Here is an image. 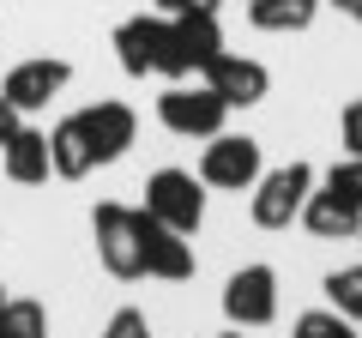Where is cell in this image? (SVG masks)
Masks as SVG:
<instances>
[{"label": "cell", "mask_w": 362, "mask_h": 338, "mask_svg": "<svg viewBox=\"0 0 362 338\" xmlns=\"http://www.w3.org/2000/svg\"><path fill=\"white\" fill-rule=\"evenodd\" d=\"M90 235H97V260H103L109 278H121V284L145 278V230H139V211L133 206L103 199L90 211Z\"/></svg>", "instance_id": "1"}, {"label": "cell", "mask_w": 362, "mask_h": 338, "mask_svg": "<svg viewBox=\"0 0 362 338\" xmlns=\"http://www.w3.org/2000/svg\"><path fill=\"white\" fill-rule=\"evenodd\" d=\"M314 182H320V175H314V163H278V169H266V175H259L254 187H247V211H254V223L259 230H290V223L302 218V206H308V194H314Z\"/></svg>", "instance_id": "2"}, {"label": "cell", "mask_w": 362, "mask_h": 338, "mask_svg": "<svg viewBox=\"0 0 362 338\" xmlns=\"http://www.w3.org/2000/svg\"><path fill=\"white\" fill-rule=\"evenodd\" d=\"M157 121H163L175 139H211L230 121V103H223L211 85H187V78H169V91L157 97Z\"/></svg>", "instance_id": "3"}, {"label": "cell", "mask_w": 362, "mask_h": 338, "mask_svg": "<svg viewBox=\"0 0 362 338\" xmlns=\"http://www.w3.org/2000/svg\"><path fill=\"white\" fill-rule=\"evenodd\" d=\"M145 211L169 230L194 235L206 223V182H199L194 169H157L151 182H145Z\"/></svg>", "instance_id": "4"}, {"label": "cell", "mask_w": 362, "mask_h": 338, "mask_svg": "<svg viewBox=\"0 0 362 338\" xmlns=\"http://www.w3.org/2000/svg\"><path fill=\"white\" fill-rule=\"evenodd\" d=\"M259 175H266V163H259V139H247V133H211L206 151H199V182H206V187L247 194Z\"/></svg>", "instance_id": "5"}, {"label": "cell", "mask_w": 362, "mask_h": 338, "mask_svg": "<svg viewBox=\"0 0 362 338\" xmlns=\"http://www.w3.org/2000/svg\"><path fill=\"white\" fill-rule=\"evenodd\" d=\"M66 85H73V61H61V54H30V61H18V66L0 73V97H6L18 115L49 109Z\"/></svg>", "instance_id": "6"}, {"label": "cell", "mask_w": 362, "mask_h": 338, "mask_svg": "<svg viewBox=\"0 0 362 338\" xmlns=\"http://www.w3.org/2000/svg\"><path fill=\"white\" fill-rule=\"evenodd\" d=\"M223 54V25L218 13H181L169 18V54H163V78H187L206 73L211 61Z\"/></svg>", "instance_id": "7"}, {"label": "cell", "mask_w": 362, "mask_h": 338, "mask_svg": "<svg viewBox=\"0 0 362 338\" xmlns=\"http://www.w3.org/2000/svg\"><path fill=\"white\" fill-rule=\"evenodd\" d=\"M223 320L242 326V332H259V326L278 320V272L266 260L230 272V284H223Z\"/></svg>", "instance_id": "8"}, {"label": "cell", "mask_w": 362, "mask_h": 338, "mask_svg": "<svg viewBox=\"0 0 362 338\" xmlns=\"http://www.w3.org/2000/svg\"><path fill=\"white\" fill-rule=\"evenodd\" d=\"M163 54H169V18L163 13H133L115 25V61L127 78L163 73Z\"/></svg>", "instance_id": "9"}, {"label": "cell", "mask_w": 362, "mask_h": 338, "mask_svg": "<svg viewBox=\"0 0 362 338\" xmlns=\"http://www.w3.org/2000/svg\"><path fill=\"white\" fill-rule=\"evenodd\" d=\"M78 127H85V139H90V157H97V169L115 163V157H127V145L139 139V115H133L127 103H115V97H103V103L78 109Z\"/></svg>", "instance_id": "10"}, {"label": "cell", "mask_w": 362, "mask_h": 338, "mask_svg": "<svg viewBox=\"0 0 362 338\" xmlns=\"http://www.w3.org/2000/svg\"><path fill=\"white\" fill-rule=\"evenodd\" d=\"M199 78H206V85H211L230 109H254V103H266V91H272L266 61H254V54H230V49H223Z\"/></svg>", "instance_id": "11"}, {"label": "cell", "mask_w": 362, "mask_h": 338, "mask_svg": "<svg viewBox=\"0 0 362 338\" xmlns=\"http://www.w3.org/2000/svg\"><path fill=\"white\" fill-rule=\"evenodd\" d=\"M139 230H145V278H163V284H187L194 278V242L169 223H157L151 211L139 206Z\"/></svg>", "instance_id": "12"}, {"label": "cell", "mask_w": 362, "mask_h": 338, "mask_svg": "<svg viewBox=\"0 0 362 338\" xmlns=\"http://www.w3.org/2000/svg\"><path fill=\"white\" fill-rule=\"evenodd\" d=\"M0 169H6V182H18V187H42V182L54 175L49 133H42V127H25V121H18V133L0 145Z\"/></svg>", "instance_id": "13"}, {"label": "cell", "mask_w": 362, "mask_h": 338, "mask_svg": "<svg viewBox=\"0 0 362 338\" xmlns=\"http://www.w3.org/2000/svg\"><path fill=\"white\" fill-rule=\"evenodd\" d=\"M302 223H308V235H320V242H350V235L362 230V211L350 206L332 182H314L308 206H302Z\"/></svg>", "instance_id": "14"}, {"label": "cell", "mask_w": 362, "mask_h": 338, "mask_svg": "<svg viewBox=\"0 0 362 338\" xmlns=\"http://www.w3.org/2000/svg\"><path fill=\"white\" fill-rule=\"evenodd\" d=\"M326 0H247V25L266 30V37H296L320 18Z\"/></svg>", "instance_id": "15"}, {"label": "cell", "mask_w": 362, "mask_h": 338, "mask_svg": "<svg viewBox=\"0 0 362 338\" xmlns=\"http://www.w3.org/2000/svg\"><path fill=\"white\" fill-rule=\"evenodd\" d=\"M49 157H54V175H61V182H85L90 169H97L78 115H66V121H54V127H49Z\"/></svg>", "instance_id": "16"}, {"label": "cell", "mask_w": 362, "mask_h": 338, "mask_svg": "<svg viewBox=\"0 0 362 338\" xmlns=\"http://www.w3.org/2000/svg\"><path fill=\"white\" fill-rule=\"evenodd\" d=\"M0 338H49V308L30 296H6L0 308Z\"/></svg>", "instance_id": "17"}, {"label": "cell", "mask_w": 362, "mask_h": 338, "mask_svg": "<svg viewBox=\"0 0 362 338\" xmlns=\"http://www.w3.org/2000/svg\"><path fill=\"white\" fill-rule=\"evenodd\" d=\"M326 302H332L344 320H362V260H356V266H338V272H326Z\"/></svg>", "instance_id": "18"}, {"label": "cell", "mask_w": 362, "mask_h": 338, "mask_svg": "<svg viewBox=\"0 0 362 338\" xmlns=\"http://www.w3.org/2000/svg\"><path fill=\"white\" fill-rule=\"evenodd\" d=\"M290 338H356V320H344L338 308H308V314H296Z\"/></svg>", "instance_id": "19"}, {"label": "cell", "mask_w": 362, "mask_h": 338, "mask_svg": "<svg viewBox=\"0 0 362 338\" xmlns=\"http://www.w3.org/2000/svg\"><path fill=\"white\" fill-rule=\"evenodd\" d=\"M326 182H332L338 194H344L350 206L362 211V157H344V163H332V175H326Z\"/></svg>", "instance_id": "20"}, {"label": "cell", "mask_w": 362, "mask_h": 338, "mask_svg": "<svg viewBox=\"0 0 362 338\" xmlns=\"http://www.w3.org/2000/svg\"><path fill=\"white\" fill-rule=\"evenodd\" d=\"M103 338H151V320H145L139 308H115L103 326Z\"/></svg>", "instance_id": "21"}, {"label": "cell", "mask_w": 362, "mask_h": 338, "mask_svg": "<svg viewBox=\"0 0 362 338\" xmlns=\"http://www.w3.org/2000/svg\"><path fill=\"white\" fill-rule=\"evenodd\" d=\"M338 139H344V157H362V97L344 103V115H338Z\"/></svg>", "instance_id": "22"}, {"label": "cell", "mask_w": 362, "mask_h": 338, "mask_svg": "<svg viewBox=\"0 0 362 338\" xmlns=\"http://www.w3.org/2000/svg\"><path fill=\"white\" fill-rule=\"evenodd\" d=\"M223 0H157V13L163 18H181V13H218Z\"/></svg>", "instance_id": "23"}, {"label": "cell", "mask_w": 362, "mask_h": 338, "mask_svg": "<svg viewBox=\"0 0 362 338\" xmlns=\"http://www.w3.org/2000/svg\"><path fill=\"white\" fill-rule=\"evenodd\" d=\"M18 121H25V115H18V109L6 103V97H0V145H6V139H13V133H18Z\"/></svg>", "instance_id": "24"}, {"label": "cell", "mask_w": 362, "mask_h": 338, "mask_svg": "<svg viewBox=\"0 0 362 338\" xmlns=\"http://www.w3.org/2000/svg\"><path fill=\"white\" fill-rule=\"evenodd\" d=\"M326 6H338V13H344L350 25H362V0H326Z\"/></svg>", "instance_id": "25"}, {"label": "cell", "mask_w": 362, "mask_h": 338, "mask_svg": "<svg viewBox=\"0 0 362 338\" xmlns=\"http://www.w3.org/2000/svg\"><path fill=\"white\" fill-rule=\"evenodd\" d=\"M218 338H242V326H230V332H218Z\"/></svg>", "instance_id": "26"}, {"label": "cell", "mask_w": 362, "mask_h": 338, "mask_svg": "<svg viewBox=\"0 0 362 338\" xmlns=\"http://www.w3.org/2000/svg\"><path fill=\"white\" fill-rule=\"evenodd\" d=\"M0 308H6V284H0Z\"/></svg>", "instance_id": "27"}, {"label": "cell", "mask_w": 362, "mask_h": 338, "mask_svg": "<svg viewBox=\"0 0 362 338\" xmlns=\"http://www.w3.org/2000/svg\"><path fill=\"white\" fill-rule=\"evenodd\" d=\"M356 242H362V230H356Z\"/></svg>", "instance_id": "28"}]
</instances>
